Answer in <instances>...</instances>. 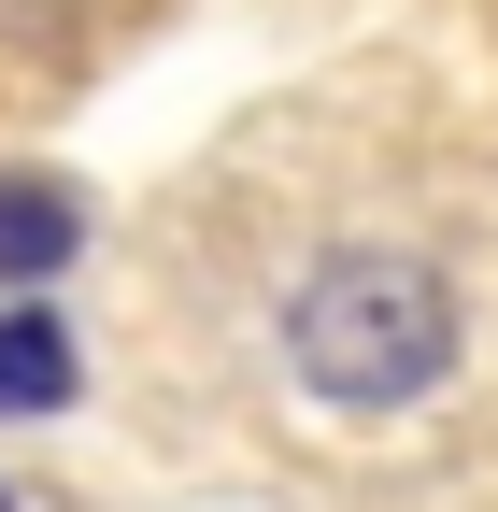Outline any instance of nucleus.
Segmentation results:
<instances>
[{
	"label": "nucleus",
	"instance_id": "f257e3e1",
	"mask_svg": "<svg viewBox=\"0 0 498 512\" xmlns=\"http://www.w3.org/2000/svg\"><path fill=\"white\" fill-rule=\"evenodd\" d=\"M285 356L314 399L342 413H399L456 370V285L427 256H328L314 285L285 299Z\"/></svg>",
	"mask_w": 498,
	"mask_h": 512
},
{
	"label": "nucleus",
	"instance_id": "f03ea898",
	"mask_svg": "<svg viewBox=\"0 0 498 512\" xmlns=\"http://www.w3.org/2000/svg\"><path fill=\"white\" fill-rule=\"evenodd\" d=\"M72 242H86L72 185H29V171H0V285H43V271H72Z\"/></svg>",
	"mask_w": 498,
	"mask_h": 512
},
{
	"label": "nucleus",
	"instance_id": "7ed1b4c3",
	"mask_svg": "<svg viewBox=\"0 0 498 512\" xmlns=\"http://www.w3.org/2000/svg\"><path fill=\"white\" fill-rule=\"evenodd\" d=\"M72 399V328L57 313H0V413H57Z\"/></svg>",
	"mask_w": 498,
	"mask_h": 512
},
{
	"label": "nucleus",
	"instance_id": "20e7f679",
	"mask_svg": "<svg viewBox=\"0 0 498 512\" xmlns=\"http://www.w3.org/2000/svg\"><path fill=\"white\" fill-rule=\"evenodd\" d=\"M0 512H15V498H0Z\"/></svg>",
	"mask_w": 498,
	"mask_h": 512
}]
</instances>
